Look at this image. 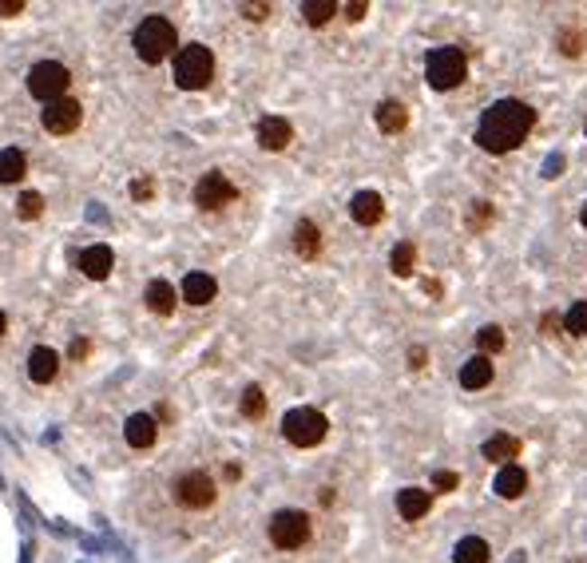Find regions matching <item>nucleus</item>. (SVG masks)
Here are the masks:
<instances>
[{"instance_id":"nucleus-22","label":"nucleus","mask_w":587,"mask_h":563,"mask_svg":"<svg viewBox=\"0 0 587 563\" xmlns=\"http://www.w3.org/2000/svg\"><path fill=\"white\" fill-rule=\"evenodd\" d=\"M405 124H409V112H405L401 99H381V104H377V127H381L385 135L405 132Z\"/></svg>"},{"instance_id":"nucleus-25","label":"nucleus","mask_w":587,"mask_h":563,"mask_svg":"<svg viewBox=\"0 0 587 563\" xmlns=\"http://www.w3.org/2000/svg\"><path fill=\"white\" fill-rule=\"evenodd\" d=\"M453 563H489V544L481 536H464L453 548Z\"/></svg>"},{"instance_id":"nucleus-7","label":"nucleus","mask_w":587,"mask_h":563,"mask_svg":"<svg viewBox=\"0 0 587 563\" xmlns=\"http://www.w3.org/2000/svg\"><path fill=\"white\" fill-rule=\"evenodd\" d=\"M171 496H175V504H179V508H187V512H203V508H211V504H215L218 488H215V480L206 476L203 468H191V472H183V476H175Z\"/></svg>"},{"instance_id":"nucleus-26","label":"nucleus","mask_w":587,"mask_h":563,"mask_svg":"<svg viewBox=\"0 0 587 563\" xmlns=\"http://www.w3.org/2000/svg\"><path fill=\"white\" fill-rule=\"evenodd\" d=\"M555 48H560V52L568 56V60L583 56V48H587V32H583V28H560V32H555Z\"/></svg>"},{"instance_id":"nucleus-21","label":"nucleus","mask_w":587,"mask_h":563,"mask_svg":"<svg viewBox=\"0 0 587 563\" xmlns=\"http://www.w3.org/2000/svg\"><path fill=\"white\" fill-rule=\"evenodd\" d=\"M429 504H433V492H425V488H401L397 492V512H401L405 520L429 516Z\"/></svg>"},{"instance_id":"nucleus-28","label":"nucleus","mask_w":587,"mask_h":563,"mask_svg":"<svg viewBox=\"0 0 587 563\" xmlns=\"http://www.w3.org/2000/svg\"><path fill=\"white\" fill-rule=\"evenodd\" d=\"M337 13V5L334 0H306L302 5V16H306V24H314V28H322L326 20H330Z\"/></svg>"},{"instance_id":"nucleus-16","label":"nucleus","mask_w":587,"mask_h":563,"mask_svg":"<svg viewBox=\"0 0 587 563\" xmlns=\"http://www.w3.org/2000/svg\"><path fill=\"white\" fill-rule=\"evenodd\" d=\"M524 492H528V472L520 465H504L496 472V496L500 500H520Z\"/></svg>"},{"instance_id":"nucleus-23","label":"nucleus","mask_w":587,"mask_h":563,"mask_svg":"<svg viewBox=\"0 0 587 563\" xmlns=\"http://www.w3.org/2000/svg\"><path fill=\"white\" fill-rule=\"evenodd\" d=\"M28 175V159L20 147H5L0 151V183H20Z\"/></svg>"},{"instance_id":"nucleus-17","label":"nucleus","mask_w":587,"mask_h":563,"mask_svg":"<svg viewBox=\"0 0 587 563\" xmlns=\"http://www.w3.org/2000/svg\"><path fill=\"white\" fill-rule=\"evenodd\" d=\"M124 437H127V445H132V448H151V445H155V437H159V425H155V417H147V413H135V417H127V425H124Z\"/></svg>"},{"instance_id":"nucleus-37","label":"nucleus","mask_w":587,"mask_h":563,"mask_svg":"<svg viewBox=\"0 0 587 563\" xmlns=\"http://www.w3.org/2000/svg\"><path fill=\"white\" fill-rule=\"evenodd\" d=\"M425 361H429V354H425L421 346H413L409 349V369H425Z\"/></svg>"},{"instance_id":"nucleus-11","label":"nucleus","mask_w":587,"mask_h":563,"mask_svg":"<svg viewBox=\"0 0 587 563\" xmlns=\"http://www.w3.org/2000/svg\"><path fill=\"white\" fill-rule=\"evenodd\" d=\"M350 215L357 226H377L385 218V198L377 190H357L350 198Z\"/></svg>"},{"instance_id":"nucleus-4","label":"nucleus","mask_w":587,"mask_h":563,"mask_svg":"<svg viewBox=\"0 0 587 563\" xmlns=\"http://www.w3.org/2000/svg\"><path fill=\"white\" fill-rule=\"evenodd\" d=\"M469 76V60H464L461 48H433L429 60H425V79L436 92H453V88L464 84Z\"/></svg>"},{"instance_id":"nucleus-19","label":"nucleus","mask_w":587,"mask_h":563,"mask_svg":"<svg viewBox=\"0 0 587 563\" xmlns=\"http://www.w3.org/2000/svg\"><path fill=\"white\" fill-rule=\"evenodd\" d=\"M112 250H107L104 243H96V246H87L84 254H79V270H84L87 278H96V282H104L107 274H112Z\"/></svg>"},{"instance_id":"nucleus-1","label":"nucleus","mask_w":587,"mask_h":563,"mask_svg":"<svg viewBox=\"0 0 587 563\" xmlns=\"http://www.w3.org/2000/svg\"><path fill=\"white\" fill-rule=\"evenodd\" d=\"M536 127V112L524 99H496L489 112L476 124V147L489 151V155H509L528 139Z\"/></svg>"},{"instance_id":"nucleus-3","label":"nucleus","mask_w":587,"mask_h":563,"mask_svg":"<svg viewBox=\"0 0 587 563\" xmlns=\"http://www.w3.org/2000/svg\"><path fill=\"white\" fill-rule=\"evenodd\" d=\"M215 79V56L203 44H187L175 52V84L183 92H203Z\"/></svg>"},{"instance_id":"nucleus-2","label":"nucleus","mask_w":587,"mask_h":563,"mask_svg":"<svg viewBox=\"0 0 587 563\" xmlns=\"http://www.w3.org/2000/svg\"><path fill=\"white\" fill-rule=\"evenodd\" d=\"M132 48L143 64H163V60L179 48L175 24L167 16H143L135 28V36H132Z\"/></svg>"},{"instance_id":"nucleus-27","label":"nucleus","mask_w":587,"mask_h":563,"mask_svg":"<svg viewBox=\"0 0 587 563\" xmlns=\"http://www.w3.org/2000/svg\"><path fill=\"white\" fill-rule=\"evenodd\" d=\"M413 266H417V246L413 243H397L393 254H390V270H393L397 278H409Z\"/></svg>"},{"instance_id":"nucleus-24","label":"nucleus","mask_w":587,"mask_h":563,"mask_svg":"<svg viewBox=\"0 0 587 563\" xmlns=\"http://www.w3.org/2000/svg\"><path fill=\"white\" fill-rule=\"evenodd\" d=\"M294 250L302 258H317V250H322V235H317V226L310 218H302V223L294 226Z\"/></svg>"},{"instance_id":"nucleus-36","label":"nucleus","mask_w":587,"mask_h":563,"mask_svg":"<svg viewBox=\"0 0 587 563\" xmlns=\"http://www.w3.org/2000/svg\"><path fill=\"white\" fill-rule=\"evenodd\" d=\"M24 13V0H0V16H20Z\"/></svg>"},{"instance_id":"nucleus-38","label":"nucleus","mask_w":587,"mask_h":563,"mask_svg":"<svg viewBox=\"0 0 587 563\" xmlns=\"http://www.w3.org/2000/svg\"><path fill=\"white\" fill-rule=\"evenodd\" d=\"M365 13H370V5H365V0H353V5H345V16H350V20H362Z\"/></svg>"},{"instance_id":"nucleus-33","label":"nucleus","mask_w":587,"mask_h":563,"mask_svg":"<svg viewBox=\"0 0 587 563\" xmlns=\"http://www.w3.org/2000/svg\"><path fill=\"white\" fill-rule=\"evenodd\" d=\"M492 203H484V198H481V203H472V210H469V230H476V235H481V230L484 226H489L492 223Z\"/></svg>"},{"instance_id":"nucleus-15","label":"nucleus","mask_w":587,"mask_h":563,"mask_svg":"<svg viewBox=\"0 0 587 563\" xmlns=\"http://www.w3.org/2000/svg\"><path fill=\"white\" fill-rule=\"evenodd\" d=\"M481 452H484V460H496V465L504 468L520 457V440H516L512 432H492V437L481 445Z\"/></svg>"},{"instance_id":"nucleus-32","label":"nucleus","mask_w":587,"mask_h":563,"mask_svg":"<svg viewBox=\"0 0 587 563\" xmlns=\"http://www.w3.org/2000/svg\"><path fill=\"white\" fill-rule=\"evenodd\" d=\"M16 215H20V218H40V215H44V195H36V190H28V195H20Z\"/></svg>"},{"instance_id":"nucleus-41","label":"nucleus","mask_w":587,"mask_h":563,"mask_svg":"<svg viewBox=\"0 0 587 563\" xmlns=\"http://www.w3.org/2000/svg\"><path fill=\"white\" fill-rule=\"evenodd\" d=\"M132 190H135V198H151V179H139Z\"/></svg>"},{"instance_id":"nucleus-30","label":"nucleus","mask_w":587,"mask_h":563,"mask_svg":"<svg viewBox=\"0 0 587 563\" xmlns=\"http://www.w3.org/2000/svg\"><path fill=\"white\" fill-rule=\"evenodd\" d=\"M262 413H266V393H262L258 385H251V389L243 393V417H246V420H258Z\"/></svg>"},{"instance_id":"nucleus-40","label":"nucleus","mask_w":587,"mask_h":563,"mask_svg":"<svg viewBox=\"0 0 587 563\" xmlns=\"http://www.w3.org/2000/svg\"><path fill=\"white\" fill-rule=\"evenodd\" d=\"M540 329H544V334H555V329H560V318H555V314H544V318H540Z\"/></svg>"},{"instance_id":"nucleus-13","label":"nucleus","mask_w":587,"mask_h":563,"mask_svg":"<svg viewBox=\"0 0 587 563\" xmlns=\"http://www.w3.org/2000/svg\"><path fill=\"white\" fill-rule=\"evenodd\" d=\"M179 294H183L187 306H206V301H215V294H218V282L211 274H203V270H191V274L183 278Z\"/></svg>"},{"instance_id":"nucleus-12","label":"nucleus","mask_w":587,"mask_h":563,"mask_svg":"<svg viewBox=\"0 0 587 563\" xmlns=\"http://www.w3.org/2000/svg\"><path fill=\"white\" fill-rule=\"evenodd\" d=\"M294 139V127L286 124L282 115H266L262 124H258V147L262 151H286Z\"/></svg>"},{"instance_id":"nucleus-9","label":"nucleus","mask_w":587,"mask_h":563,"mask_svg":"<svg viewBox=\"0 0 587 563\" xmlns=\"http://www.w3.org/2000/svg\"><path fill=\"white\" fill-rule=\"evenodd\" d=\"M234 195L238 190L223 171H206L195 183V207H203V210H223L226 203H234Z\"/></svg>"},{"instance_id":"nucleus-14","label":"nucleus","mask_w":587,"mask_h":563,"mask_svg":"<svg viewBox=\"0 0 587 563\" xmlns=\"http://www.w3.org/2000/svg\"><path fill=\"white\" fill-rule=\"evenodd\" d=\"M56 374H60V354L48 346H36L32 354H28V381L48 385V381H56Z\"/></svg>"},{"instance_id":"nucleus-8","label":"nucleus","mask_w":587,"mask_h":563,"mask_svg":"<svg viewBox=\"0 0 587 563\" xmlns=\"http://www.w3.org/2000/svg\"><path fill=\"white\" fill-rule=\"evenodd\" d=\"M271 544L274 548H282V551H298L310 540V516L306 512H298V508H282V512H274L271 516Z\"/></svg>"},{"instance_id":"nucleus-6","label":"nucleus","mask_w":587,"mask_h":563,"mask_svg":"<svg viewBox=\"0 0 587 563\" xmlns=\"http://www.w3.org/2000/svg\"><path fill=\"white\" fill-rule=\"evenodd\" d=\"M68 84H72V72L56 60H40V64L28 68V92L44 104H56V99H68Z\"/></svg>"},{"instance_id":"nucleus-5","label":"nucleus","mask_w":587,"mask_h":563,"mask_svg":"<svg viewBox=\"0 0 587 563\" xmlns=\"http://www.w3.org/2000/svg\"><path fill=\"white\" fill-rule=\"evenodd\" d=\"M282 432L286 440H290L294 448H314L326 440V432H330V420H326L317 409L302 405V409H290V413L282 417Z\"/></svg>"},{"instance_id":"nucleus-39","label":"nucleus","mask_w":587,"mask_h":563,"mask_svg":"<svg viewBox=\"0 0 587 563\" xmlns=\"http://www.w3.org/2000/svg\"><path fill=\"white\" fill-rule=\"evenodd\" d=\"M243 13L251 16V20H266V13H271V8H266V5H243Z\"/></svg>"},{"instance_id":"nucleus-29","label":"nucleus","mask_w":587,"mask_h":563,"mask_svg":"<svg viewBox=\"0 0 587 563\" xmlns=\"http://www.w3.org/2000/svg\"><path fill=\"white\" fill-rule=\"evenodd\" d=\"M476 346H481L484 357H489V354H500V349H504V329H500V326H484L481 334H476Z\"/></svg>"},{"instance_id":"nucleus-35","label":"nucleus","mask_w":587,"mask_h":563,"mask_svg":"<svg viewBox=\"0 0 587 563\" xmlns=\"http://www.w3.org/2000/svg\"><path fill=\"white\" fill-rule=\"evenodd\" d=\"M564 167H568V159H564V155H548V159H544V179H560Z\"/></svg>"},{"instance_id":"nucleus-42","label":"nucleus","mask_w":587,"mask_h":563,"mask_svg":"<svg viewBox=\"0 0 587 563\" xmlns=\"http://www.w3.org/2000/svg\"><path fill=\"white\" fill-rule=\"evenodd\" d=\"M5 329H8V318H5V314H0V337H5Z\"/></svg>"},{"instance_id":"nucleus-31","label":"nucleus","mask_w":587,"mask_h":563,"mask_svg":"<svg viewBox=\"0 0 587 563\" xmlns=\"http://www.w3.org/2000/svg\"><path fill=\"white\" fill-rule=\"evenodd\" d=\"M564 326H568L572 337H587V301H575L568 309V318H564Z\"/></svg>"},{"instance_id":"nucleus-34","label":"nucleus","mask_w":587,"mask_h":563,"mask_svg":"<svg viewBox=\"0 0 587 563\" xmlns=\"http://www.w3.org/2000/svg\"><path fill=\"white\" fill-rule=\"evenodd\" d=\"M433 488H436V492H453V488H461V476H456V472H436V476H433Z\"/></svg>"},{"instance_id":"nucleus-20","label":"nucleus","mask_w":587,"mask_h":563,"mask_svg":"<svg viewBox=\"0 0 587 563\" xmlns=\"http://www.w3.org/2000/svg\"><path fill=\"white\" fill-rule=\"evenodd\" d=\"M484 385H492V357H484V354H476L469 357L461 365V389H484Z\"/></svg>"},{"instance_id":"nucleus-10","label":"nucleus","mask_w":587,"mask_h":563,"mask_svg":"<svg viewBox=\"0 0 587 563\" xmlns=\"http://www.w3.org/2000/svg\"><path fill=\"white\" fill-rule=\"evenodd\" d=\"M79 115H84V107L76 104V99H56V104H48L44 107V127L52 135H68V132H76L79 127Z\"/></svg>"},{"instance_id":"nucleus-43","label":"nucleus","mask_w":587,"mask_h":563,"mask_svg":"<svg viewBox=\"0 0 587 563\" xmlns=\"http://www.w3.org/2000/svg\"><path fill=\"white\" fill-rule=\"evenodd\" d=\"M580 218H583V226H587V203H583V215Z\"/></svg>"},{"instance_id":"nucleus-18","label":"nucleus","mask_w":587,"mask_h":563,"mask_svg":"<svg viewBox=\"0 0 587 563\" xmlns=\"http://www.w3.org/2000/svg\"><path fill=\"white\" fill-rule=\"evenodd\" d=\"M143 301H147V309H151V314H159V318H171V314H175V286H171V282H163V278L147 282V294H143Z\"/></svg>"}]
</instances>
